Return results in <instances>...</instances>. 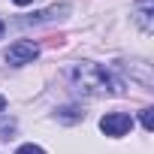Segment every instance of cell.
Returning <instances> with one entry per match:
<instances>
[{
    "instance_id": "cell-4",
    "label": "cell",
    "mask_w": 154,
    "mask_h": 154,
    "mask_svg": "<svg viewBox=\"0 0 154 154\" xmlns=\"http://www.w3.org/2000/svg\"><path fill=\"white\" fill-rule=\"evenodd\" d=\"M151 15H154V6H151V0H136V21H139V27H142L145 33H151V27H154Z\"/></svg>"
},
{
    "instance_id": "cell-3",
    "label": "cell",
    "mask_w": 154,
    "mask_h": 154,
    "mask_svg": "<svg viewBox=\"0 0 154 154\" xmlns=\"http://www.w3.org/2000/svg\"><path fill=\"white\" fill-rule=\"evenodd\" d=\"M130 127H133V118L124 115V112H109V115L100 118V130L106 136H124Z\"/></svg>"
},
{
    "instance_id": "cell-9",
    "label": "cell",
    "mask_w": 154,
    "mask_h": 154,
    "mask_svg": "<svg viewBox=\"0 0 154 154\" xmlns=\"http://www.w3.org/2000/svg\"><path fill=\"white\" fill-rule=\"evenodd\" d=\"M15 154H45V151H42L39 145H21V148H18Z\"/></svg>"
},
{
    "instance_id": "cell-2",
    "label": "cell",
    "mask_w": 154,
    "mask_h": 154,
    "mask_svg": "<svg viewBox=\"0 0 154 154\" xmlns=\"http://www.w3.org/2000/svg\"><path fill=\"white\" fill-rule=\"evenodd\" d=\"M3 57H6V63H12V66H24V63H33V60L39 57V45L21 39V42H12Z\"/></svg>"
},
{
    "instance_id": "cell-6",
    "label": "cell",
    "mask_w": 154,
    "mask_h": 154,
    "mask_svg": "<svg viewBox=\"0 0 154 154\" xmlns=\"http://www.w3.org/2000/svg\"><path fill=\"white\" fill-rule=\"evenodd\" d=\"M85 118V112L79 109V106H63V109H57V121L60 124H75V121H82Z\"/></svg>"
},
{
    "instance_id": "cell-10",
    "label": "cell",
    "mask_w": 154,
    "mask_h": 154,
    "mask_svg": "<svg viewBox=\"0 0 154 154\" xmlns=\"http://www.w3.org/2000/svg\"><path fill=\"white\" fill-rule=\"evenodd\" d=\"M15 6H27V3H33V0H12Z\"/></svg>"
},
{
    "instance_id": "cell-1",
    "label": "cell",
    "mask_w": 154,
    "mask_h": 154,
    "mask_svg": "<svg viewBox=\"0 0 154 154\" xmlns=\"http://www.w3.org/2000/svg\"><path fill=\"white\" fill-rule=\"evenodd\" d=\"M66 79H69L72 91L82 94V97H109V94H118V85H115L112 75L106 72V66L91 63V60L72 63L66 69Z\"/></svg>"
},
{
    "instance_id": "cell-5",
    "label": "cell",
    "mask_w": 154,
    "mask_h": 154,
    "mask_svg": "<svg viewBox=\"0 0 154 154\" xmlns=\"http://www.w3.org/2000/svg\"><path fill=\"white\" fill-rule=\"evenodd\" d=\"M66 12H69V6H51V9H42V12H33V15H27L24 21H33V24H39V21L60 18V15H66Z\"/></svg>"
},
{
    "instance_id": "cell-11",
    "label": "cell",
    "mask_w": 154,
    "mask_h": 154,
    "mask_svg": "<svg viewBox=\"0 0 154 154\" xmlns=\"http://www.w3.org/2000/svg\"><path fill=\"white\" fill-rule=\"evenodd\" d=\"M3 109H6V97H3V94H0V112H3Z\"/></svg>"
},
{
    "instance_id": "cell-7",
    "label": "cell",
    "mask_w": 154,
    "mask_h": 154,
    "mask_svg": "<svg viewBox=\"0 0 154 154\" xmlns=\"http://www.w3.org/2000/svg\"><path fill=\"white\" fill-rule=\"evenodd\" d=\"M15 118H0V139H12V133H15Z\"/></svg>"
},
{
    "instance_id": "cell-12",
    "label": "cell",
    "mask_w": 154,
    "mask_h": 154,
    "mask_svg": "<svg viewBox=\"0 0 154 154\" xmlns=\"http://www.w3.org/2000/svg\"><path fill=\"white\" fill-rule=\"evenodd\" d=\"M3 30H6V24H3V21H0V36H3Z\"/></svg>"
},
{
    "instance_id": "cell-8",
    "label": "cell",
    "mask_w": 154,
    "mask_h": 154,
    "mask_svg": "<svg viewBox=\"0 0 154 154\" xmlns=\"http://www.w3.org/2000/svg\"><path fill=\"white\" fill-rule=\"evenodd\" d=\"M142 127L151 133L154 130V109H142Z\"/></svg>"
}]
</instances>
